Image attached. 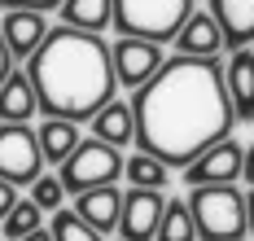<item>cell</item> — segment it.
<instances>
[{"label": "cell", "mask_w": 254, "mask_h": 241, "mask_svg": "<svg viewBox=\"0 0 254 241\" xmlns=\"http://www.w3.org/2000/svg\"><path fill=\"white\" fill-rule=\"evenodd\" d=\"M136 145L140 154L158 158L167 171L189 167L210 145L232 136V106L224 92L219 57H171L158 66L131 101Z\"/></svg>", "instance_id": "obj_1"}, {"label": "cell", "mask_w": 254, "mask_h": 241, "mask_svg": "<svg viewBox=\"0 0 254 241\" xmlns=\"http://www.w3.org/2000/svg\"><path fill=\"white\" fill-rule=\"evenodd\" d=\"M26 61H31L26 79L35 88V101L44 110V119L83 123L101 106H110L119 92L114 66H110V44L101 35L57 27L44 35V44Z\"/></svg>", "instance_id": "obj_2"}, {"label": "cell", "mask_w": 254, "mask_h": 241, "mask_svg": "<svg viewBox=\"0 0 254 241\" xmlns=\"http://www.w3.org/2000/svg\"><path fill=\"white\" fill-rule=\"evenodd\" d=\"M189 215L202 241H241L246 228V193L237 184H202L189 193Z\"/></svg>", "instance_id": "obj_3"}, {"label": "cell", "mask_w": 254, "mask_h": 241, "mask_svg": "<svg viewBox=\"0 0 254 241\" xmlns=\"http://www.w3.org/2000/svg\"><path fill=\"white\" fill-rule=\"evenodd\" d=\"M189 13H193V0H114L119 35L149 40V44L176 40L180 27L189 22Z\"/></svg>", "instance_id": "obj_4"}, {"label": "cell", "mask_w": 254, "mask_h": 241, "mask_svg": "<svg viewBox=\"0 0 254 241\" xmlns=\"http://www.w3.org/2000/svg\"><path fill=\"white\" fill-rule=\"evenodd\" d=\"M123 176V154L114 149V145H105V140H79L75 154L62 162V171H57V180H62V188L66 193H88V188H105L114 184Z\"/></svg>", "instance_id": "obj_5"}, {"label": "cell", "mask_w": 254, "mask_h": 241, "mask_svg": "<svg viewBox=\"0 0 254 241\" xmlns=\"http://www.w3.org/2000/svg\"><path fill=\"white\" fill-rule=\"evenodd\" d=\"M44 176V154L40 140L26 123H0V180L9 184H35Z\"/></svg>", "instance_id": "obj_6"}, {"label": "cell", "mask_w": 254, "mask_h": 241, "mask_svg": "<svg viewBox=\"0 0 254 241\" xmlns=\"http://www.w3.org/2000/svg\"><path fill=\"white\" fill-rule=\"evenodd\" d=\"M167 57H162V44H149V40H131L123 35L119 44H110V66H114V79L119 88H145V83L158 75V66H162Z\"/></svg>", "instance_id": "obj_7"}, {"label": "cell", "mask_w": 254, "mask_h": 241, "mask_svg": "<svg viewBox=\"0 0 254 241\" xmlns=\"http://www.w3.org/2000/svg\"><path fill=\"white\" fill-rule=\"evenodd\" d=\"M241 162H246V149L237 145V140H219V145H210L206 154L184 167V184L189 188H202V184H237L241 180Z\"/></svg>", "instance_id": "obj_8"}, {"label": "cell", "mask_w": 254, "mask_h": 241, "mask_svg": "<svg viewBox=\"0 0 254 241\" xmlns=\"http://www.w3.org/2000/svg\"><path fill=\"white\" fill-rule=\"evenodd\" d=\"M162 206H167V197L158 188H127L123 211H119V237L123 241H153Z\"/></svg>", "instance_id": "obj_9"}, {"label": "cell", "mask_w": 254, "mask_h": 241, "mask_svg": "<svg viewBox=\"0 0 254 241\" xmlns=\"http://www.w3.org/2000/svg\"><path fill=\"white\" fill-rule=\"evenodd\" d=\"M224 92L237 123L254 119V49H232L228 66H224Z\"/></svg>", "instance_id": "obj_10"}, {"label": "cell", "mask_w": 254, "mask_h": 241, "mask_svg": "<svg viewBox=\"0 0 254 241\" xmlns=\"http://www.w3.org/2000/svg\"><path fill=\"white\" fill-rule=\"evenodd\" d=\"M44 35H49V18L35 9H9L0 18V40H4L9 57H31L44 44Z\"/></svg>", "instance_id": "obj_11"}, {"label": "cell", "mask_w": 254, "mask_h": 241, "mask_svg": "<svg viewBox=\"0 0 254 241\" xmlns=\"http://www.w3.org/2000/svg\"><path fill=\"white\" fill-rule=\"evenodd\" d=\"M119 211H123V188H114V184L88 188V193L75 197V215L92 233H114L119 228Z\"/></svg>", "instance_id": "obj_12"}, {"label": "cell", "mask_w": 254, "mask_h": 241, "mask_svg": "<svg viewBox=\"0 0 254 241\" xmlns=\"http://www.w3.org/2000/svg\"><path fill=\"white\" fill-rule=\"evenodd\" d=\"M210 18L219 22L228 49L254 44V0H210Z\"/></svg>", "instance_id": "obj_13"}, {"label": "cell", "mask_w": 254, "mask_h": 241, "mask_svg": "<svg viewBox=\"0 0 254 241\" xmlns=\"http://www.w3.org/2000/svg\"><path fill=\"white\" fill-rule=\"evenodd\" d=\"M176 49L180 57H219V49H228L224 44V31H219V22L210 18V13H189V22L180 27L176 35Z\"/></svg>", "instance_id": "obj_14"}, {"label": "cell", "mask_w": 254, "mask_h": 241, "mask_svg": "<svg viewBox=\"0 0 254 241\" xmlns=\"http://www.w3.org/2000/svg\"><path fill=\"white\" fill-rule=\"evenodd\" d=\"M88 123H92V136L105 140V145H114V149H123V145L136 140V119H131V106H127V101H110V106H101Z\"/></svg>", "instance_id": "obj_15"}, {"label": "cell", "mask_w": 254, "mask_h": 241, "mask_svg": "<svg viewBox=\"0 0 254 241\" xmlns=\"http://www.w3.org/2000/svg\"><path fill=\"white\" fill-rule=\"evenodd\" d=\"M57 13H62V27L101 35V31L114 22V0H62Z\"/></svg>", "instance_id": "obj_16"}, {"label": "cell", "mask_w": 254, "mask_h": 241, "mask_svg": "<svg viewBox=\"0 0 254 241\" xmlns=\"http://www.w3.org/2000/svg\"><path fill=\"white\" fill-rule=\"evenodd\" d=\"M35 88L26 79L22 70H9V79L0 83V123H26V119H35Z\"/></svg>", "instance_id": "obj_17"}, {"label": "cell", "mask_w": 254, "mask_h": 241, "mask_svg": "<svg viewBox=\"0 0 254 241\" xmlns=\"http://www.w3.org/2000/svg\"><path fill=\"white\" fill-rule=\"evenodd\" d=\"M35 140H40V154H44V162H62L75 154L79 145V123H70V119H44L40 127H35Z\"/></svg>", "instance_id": "obj_18"}, {"label": "cell", "mask_w": 254, "mask_h": 241, "mask_svg": "<svg viewBox=\"0 0 254 241\" xmlns=\"http://www.w3.org/2000/svg\"><path fill=\"white\" fill-rule=\"evenodd\" d=\"M153 241H197V228H193L189 202L167 197V206H162V219H158V233H153Z\"/></svg>", "instance_id": "obj_19"}, {"label": "cell", "mask_w": 254, "mask_h": 241, "mask_svg": "<svg viewBox=\"0 0 254 241\" xmlns=\"http://www.w3.org/2000/svg\"><path fill=\"white\" fill-rule=\"evenodd\" d=\"M123 176L131 188H167V180H171V171L162 167L158 158H149V154H131V158H123Z\"/></svg>", "instance_id": "obj_20"}, {"label": "cell", "mask_w": 254, "mask_h": 241, "mask_svg": "<svg viewBox=\"0 0 254 241\" xmlns=\"http://www.w3.org/2000/svg\"><path fill=\"white\" fill-rule=\"evenodd\" d=\"M40 219H44V211L31 197H18V206L0 219V233H4V241H22V237H31L40 228Z\"/></svg>", "instance_id": "obj_21"}, {"label": "cell", "mask_w": 254, "mask_h": 241, "mask_svg": "<svg viewBox=\"0 0 254 241\" xmlns=\"http://www.w3.org/2000/svg\"><path fill=\"white\" fill-rule=\"evenodd\" d=\"M49 237H53V241H101V233H92L75 211H53Z\"/></svg>", "instance_id": "obj_22"}, {"label": "cell", "mask_w": 254, "mask_h": 241, "mask_svg": "<svg viewBox=\"0 0 254 241\" xmlns=\"http://www.w3.org/2000/svg\"><path fill=\"white\" fill-rule=\"evenodd\" d=\"M62 197H66V188L57 176H40L35 184H31V202L40 206V211H62Z\"/></svg>", "instance_id": "obj_23"}, {"label": "cell", "mask_w": 254, "mask_h": 241, "mask_svg": "<svg viewBox=\"0 0 254 241\" xmlns=\"http://www.w3.org/2000/svg\"><path fill=\"white\" fill-rule=\"evenodd\" d=\"M4 9H35V13H49V9H57L62 0H0Z\"/></svg>", "instance_id": "obj_24"}, {"label": "cell", "mask_w": 254, "mask_h": 241, "mask_svg": "<svg viewBox=\"0 0 254 241\" xmlns=\"http://www.w3.org/2000/svg\"><path fill=\"white\" fill-rule=\"evenodd\" d=\"M13 206H18V184H9V180H0V219H4V215L13 211Z\"/></svg>", "instance_id": "obj_25"}, {"label": "cell", "mask_w": 254, "mask_h": 241, "mask_svg": "<svg viewBox=\"0 0 254 241\" xmlns=\"http://www.w3.org/2000/svg\"><path fill=\"white\" fill-rule=\"evenodd\" d=\"M9 70H13V57H9V49H4V40H0V83L9 79Z\"/></svg>", "instance_id": "obj_26"}, {"label": "cell", "mask_w": 254, "mask_h": 241, "mask_svg": "<svg viewBox=\"0 0 254 241\" xmlns=\"http://www.w3.org/2000/svg\"><path fill=\"white\" fill-rule=\"evenodd\" d=\"M241 176L250 180V188H254V145L246 149V162H241Z\"/></svg>", "instance_id": "obj_27"}, {"label": "cell", "mask_w": 254, "mask_h": 241, "mask_svg": "<svg viewBox=\"0 0 254 241\" xmlns=\"http://www.w3.org/2000/svg\"><path fill=\"white\" fill-rule=\"evenodd\" d=\"M246 228H250V233H254V188H250V193H246Z\"/></svg>", "instance_id": "obj_28"}, {"label": "cell", "mask_w": 254, "mask_h": 241, "mask_svg": "<svg viewBox=\"0 0 254 241\" xmlns=\"http://www.w3.org/2000/svg\"><path fill=\"white\" fill-rule=\"evenodd\" d=\"M22 241H53V237H49V228H35V233H31V237H22Z\"/></svg>", "instance_id": "obj_29"}, {"label": "cell", "mask_w": 254, "mask_h": 241, "mask_svg": "<svg viewBox=\"0 0 254 241\" xmlns=\"http://www.w3.org/2000/svg\"><path fill=\"white\" fill-rule=\"evenodd\" d=\"M119 241H123V237H119Z\"/></svg>", "instance_id": "obj_30"}]
</instances>
